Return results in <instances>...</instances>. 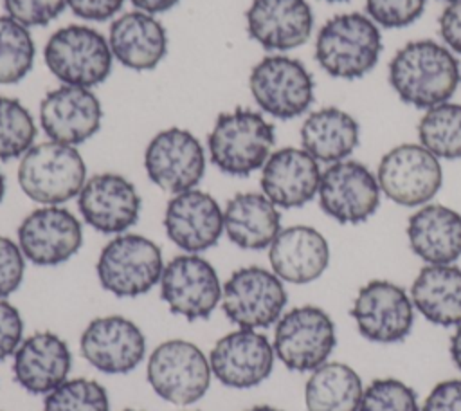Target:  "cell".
I'll list each match as a JSON object with an SVG mask.
<instances>
[{"instance_id": "1", "label": "cell", "mask_w": 461, "mask_h": 411, "mask_svg": "<svg viewBox=\"0 0 461 411\" xmlns=\"http://www.w3.org/2000/svg\"><path fill=\"white\" fill-rule=\"evenodd\" d=\"M459 63L441 43L414 40L405 43L389 63V83L400 99L416 108L447 103L459 85Z\"/></svg>"}, {"instance_id": "2", "label": "cell", "mask_w": 461, "mask_h": 411, "mask_svg": "<svg viewBox=\"0 0 461 411\" xmlns=\"http://www.w3.org/2000/svg\"><path fill=\"white\" fill-rule=\"evenodd\" d=\"M276 130L259 112L238 106L216 117L207 137L209 159L225 175L249 177L272 153Z\"/></svg>"}, {"instance_id": "3", "label": "cell", "mask_w": 461, "mask_h": 411, "mask_svg": "<svg viewBox=\"0 0 461 411\" xmlns=\"http://www.w3.org/2000/svg\"><path fill=\"white\" fill-rule=\"evenodd\" d=\"M382 52L378 25L366 14L344 13L317 32L315 59L333 78L358 79L371 72Z\"/></svg>"}, {"instance_id": "4", "label": "cell", "mask_w": 461, "mask_h": 411, "mask_svg": "<svg viewBox=\"0 0 461 411\" xmlns=\"http://www.w3.org/2000/svg\"><path fill=\"white\" fill-rule=\"evenodd\" d=\"M86 166L76 146L47 141L31 146L18 166V184L34 202L59 206L79 195Z\"/></svg>"}, {"instance_id": "5", "label": "cell", "mask_w": 461, "mask_h": 411, "mask_svg": "<svg viewBox=\"0 0 461 411\" xmlns=\"http://www.w3.org/2000/svg\"><path fill=\"white\" fill-rule=\"evenodd\" d=\"M47 68L63 85L92 88L112 72L108 40L88 25H67L50 34L43 49Z\"/></svg>"}, {"instance_id": "6", "label": "cell", "mask_w": 461, "mask_h": 411, "mask_svg": "<svg viewBox=\"0 0 461 411\" xmlns=\"http://www.w3.org/2000/svg\"><path fill=\"white\" fill-rule=\"evenodd\" d=\"M97 278L104 290L117 297H137L149 292L162 276L160 247L142 234L122 233L101 251Z\"/></svg>"}, {"instance_id": "7", "label": "cell", "mask_w": 461, "mask_h": 411, "mask_svg": "<svg viewBox=\"0 0 461 411\" xmlns=\"http://www.w3.org/2000/svg\"><path fill=\"white\" fill-rule=\"evenodd\" d=\"M146 377L160 398L176 406H189L207 393L212 370L196 344L171 339L151 352Z\"/></svg>"}, {"instance_id": "8", "label": "cell", "mask_w": 461, "mask_h": 411, "mask_svg": "<svg viewBox=\"0 0 461 411\" xmlns=\"http://www.w3.org/2000/svg\"><path fill=\"white\" fill-rule=\"evenodd\" d=\"M333 319L315 305L285 312L276 323L274 353L292 371H313L335 350Z\"/></svg>"}, {"instance_id": "9", "label": "cell", "mask_w": 461, "mask_h": 411, "mask_svg": "<svg viewBox=\"0 0 461 411\" xmlns=\"http://www.w3.org/2000/svg\"><path fill=\"white\" fill-rule=\"evenodd\" d=\"M288 296L283 279L258 265L234 270L221 290V308L238 328L259 330L276 324Z\"/></svg>"}, {"instance_id": "10", "label": "cell", "mask_w": 461, "mask_h": 411, "mask_svg": "<svg viewBox=\"0 0 461 411\" xmlns=\"http://www.w3.org/2000/svg\"><path fill=\"white\" fill-rule=\"evenodd\" d=\"M256 105L276 119H294L313 103V78L295 58L276 54L259 59L249 76Z\"/></svg>"}, {"instance_id": "11", "label": "cell", "mask_w": 461, "mask_h": 411, "mask_svg": "<svg viewBox=\"0 0 461 411\" xmlns=\"http://www.w3.org/2000/svg\"><path fill=\"white\" fill-rule=\"evenodd\" d=\"M380 191L398 206H425L439 191L443 169L439 159L421 144H400L389 150L376 171Z\"/></svg>"}, {"instance_id": "12", "label": "cell", "mask_w": 461, "mask_h": 411, "mask_svg": "<svg viewBox=\"0 0 461 411\" xmlns=\"http://www.w3.org/2000/svg\"><path fill=\"white\" fill-rule=\"evenodd\" d=\"M160 296L171 314L187 321L207 319L221 301V283L214 267L198 254H180L164 265Z\"/></svg>"}, {"instance_id": "13", "label": "cell", "mask_w": 461, "mask_h": 411, "mask_svg": "<svg viewBox=\"0 0 461 411\" xmlns=\"http://www.w3.org/2000/svg\"><path fill=\"white\" fill-rule=\"evenodd\" d=\"M349 314L360 335L380 344L403 341L414 324L411 296L387 279H373L360 287Z\"/></svg>"}, {"instance_id": "14", "label": "cell", "mask_w": 461, "mask_h": 411, "mask_svg": "<svg viewBox=\"0 0 461 411\" xmlns=\"http://www.w3.org/2000/svg\"><path fill=\"white\" fill-rule=\"evenodd\" d=\"M380 184L375 173L358 160L330 164L319 184L321 209L339 224H362L380 206Z\"/></svg>"}, {"instance_id": "15", "label": "cell", "mask_w": 461, "mask_h": 411, "mask_svg": "<svg viewBox=\"0 0 461 411\" xmlns=\"http://www.w3.org/2000/svg\"><path fill=\"white\" fill-rule=\"evenodd\" d=\"M148 178L167 193L194 189L205 173V151L200 141L184 128H166L146 146Z\"/></svg>"}, {"instance_id": "16", "label": "cell", "mask_w": 461, "mask_h": 411, "mask_svg": "<svg viewBox=\"0 0 461 411\" xmlns=\"http://www.w3.org/2000/svg\"><path fill=\"white\" fill-rule=\"evenodd\" d=\"M81 243V222L59 206L34 209L18 225V245L25 260L40 267H54L70 260Z\"/></svg>"}, {"instance_id": "17", "label": "cell", "mask_w": 461, "mask_h": 411, "mask_svg": "<svg viewBox=\"0 0 461 411\" xmlns=\"http://www.w3.org/2000/svg\"><path fill=\"white\" fill-rule=\"evenodd\" d=\"M274 346L258 330L238 328L216 341L209 353L212 375L229 388L247 389L261 384L274 368Z\"/></svg>"}, {"instance_id": "18", "label": "cell", "mask_w": 461, "mask_h": 411, "mask_svg": "<svg viewBox=\"0 0 461 411\" xmlns=\"http://www.w3.org/2000/svg\"><path fill=\"white\" fill-rule=\"evenodd\" d=\"M83 357L108 375L135 370L146 353L142 330L122 315L95 317L86 324L79 339Z\"/></svg>"}, {"instance_id": "19", "label": "cell", "mask_w": 461, "mask_h": 411, "mask_svg": "<svg viewBox=\"0 0 461 411\" xmlns=\"http://www.w3.org/2000/svg\"><path fill=\"white\" fill-rule=\"evenodd\" d=\"M83 220L103 234H122L137 224L140 196L137 187L119 173L90 177L77 195Z\"/></svg>"}, {"instance_id": "20", "label": "cell", "mask_w": 461, "mask_h": 411, "mask_svg": "<svg viewBox=\"0 0 461 411\" xmlns=\"http://www.w3.org/2000/svg\"><path fill=\"white\" fill-rule=\"evenodd\" d=\"M103 108L90 88L61 85L40 103V124L47 137L63 144H81L101 126Z\"/></svg>"}, {"instance_id": "21", "label": "cell", "mask_w": 461, "mask_h": 411, "mask_svg": "<svg viewBox=\"0 0 461 411\" xmlns=\"http://www.w3.org/2000/svg\"><path fill=\"white\" fill-rule=\"evenodd\" d=\"M164 229L176 247L198 254L218 243L223 233V211L209 193L187 189L167 202Z\"/></svg>"}, {"instance_id": "22", "label": "cell", "mask_w": 461, "mask_h": 411, "mask_svg": "<svg viewBox=\"0 0 461 411\" xmlns=\"http://www.w3.org/2000/svg\"><path fill=\"white\" fill-rule=\"evenodd\" d=\"M247 32L267 50H292L306 43L313 31V13L306 0H252Z\"/></svg>"}, {"instance_id": "23", "label": "cell", "mask_w": 461, "mask_h": 411, "mask_svg": "<svg viewBox=\"0 0 461 411\" xmlns=\"http://www.w3.org/2000/svg\"><path fill=\"white\" fill-rule=\"evenodd\" d=\"M319 162L303 148H281L261 168L263 195L277 207H303L319 193Z\"/></svg>"}, {"instance_id": "24", "label": "cell", "mask_w": 461, "mask_h": 411, "mask_svg": "<svg viewBox=\"0 0 461 411\" xmlns=\"http://www.w3.org/2000/svg\"><path fill=\"white\" fill-rule=\"evenodd\" d=\"M14 380L32 395H47L68 379L72 355L67 342L52 332L25 337L14 352Z\"/></svg>"}, {"instance_id": "25", "label": "cell", "mask_w": 461, "mask_h": 411, "mask_svg": "<svg viewBox=\"0 0 461 411\" xmlns=\"http://www.w3.org/2000/svg\"><path fill=\"white\" fill-rule=\"evenodd\" d=\"M272 272L283 281L304 285L322 276L330 263L326 238L310 225L281 229L268 247Z\"/></svg>"}, {"instance_id": "26", "label": "cell", "mask_w": 461, "mask_h": 411, "mask_svg": "<svg viewBox=\"0 0 461 411\" xmlns=\"http://www.w3.org/2000/svg\"><path fill=\"white\" fill-rule=\"evenodd\" d=\"M108 45L126 68L151 70L167 52V32L153 14L130 11L112 22Z\"/></svg>"}, {"instance_id": "27", "label": "cell", "mask_w": 461, "mask_h": 411, "mask_svg": "<svg viewBox=\"0 0 461 411\" xmlns=\"http://www.w3.org/2000/svg\"><path fill=\"white\" fill-rule=\"evenodd\" d=\"M407 238L427 265H448L461 258V215L441 204H425L409 216Z\"/></svg>"}, {"instance_id": "28", "label": "cell", "mask_w": 461, "mask_h": 411, "mask_svg": "<svg viewBox=\"0 0 461 411\" xmlns=\"http://www.w3.org/2000/svg\"><path fill=\"white\" fill-rule=\"evenodd\" d=\"M227 238L247 251L270 247L281 231V213L263 193H238L223 209Z\"/></svg>"}, {"instance_id": "29", "label": "cell", "mask_w": 461, "mask_h": 411, "mask_svg": "<svg viewBox=\"0 0 461 411\" xmlns=\"http://www.w3.org/2000/svg\"><path fill=\"white\" fill-rule=\"evenodd\" d=\"M414 308L432 324H461V269L448 265H425L412 281Z\"/></svg>"}, {"instance_id": "30", "label": "cell", "mask_w": 461, "mask_h": 411, "mask_svg": "<svg viewBox=\"0 0 461 411\" xmlns=\"http://www.w3.org/2000/svg\"><path fill=\"white\" fill-rule=\"evenodd\" d=\"M360 141L357 119L337 108L326 106L312 112L301 126V144L317 162L346 160Z\"/></svg>"}, {"instance_id": "31", "label": "cell", "mask_w": 461, "mask_h": 411, "mask_svg": "<svg viewBox=\"0 0 461 411\" xmlns=\"http://www.w3.org/2000/svg\"><path fill=\"white\" fill-rule=\"evenodd\" d=\"M362 395L360 375L344 362H324L304 386L308 411H358Z\"/></svg>"}, {"instance_id": "32", "label": "cell", "mask_w": 461, "mask_h": 411, "mask_svg": "<svg viewBox=\"0 0 461 411\" xmlns=\"http://www.w3.org/2000/svg\"><path fill=\"white\" fill-rule=\"evenodd\" d=\"M418 137L438 159H461V105L447 101L429 108L418 123Z\"/></svg>"}, {"instance_id": "33", "label": "cell", "mask_w": 461, "mask_h": 411, "mask_svg": "<svg viewBox=\"0 0 461 411\" xmlns=\"http://www.w3.org/2000/svg\"><path fill=\"white\" fill-rule=\"evenodd\" d=\"M36 45L29 27L0 16V85H14L22 81L32 68Z\"/></svg>"}, {"instance_id": "34", "label": "cell", "mask_w": 461, "mask_h": 411, "mask_svg": "<svg viewBox=\"0 0 461 411\" xmlns=\"http://www.w3.org/2000/svg\"><path fill=\"white\" fill-rule=\"evenodd\" d=\"M36 123L18 99L0 96V160L22 157L36 139Z\"/></svg>"}, {"instance_id": "35", "label": "cell", "mask_w": 461, "mask_h": 411, "mask_svg": "<svg viewBox=\"0 0 461 411\" xmlns=\"http://www.w3.org/2000/svg\"><path fill=\"white\" fill-rule=\"evenodd\" d=\"M43 411H110L104 386L92 379H67L45 395Z\"/></svg>"}, {"instance_id": "36", "label": "cell", "mask_w": 461, "mask_h": 411, "mask_svg": "<svg viewBox=\"0 0 461 411\" xmlns=\"http://www.w3.org/2000/svg\"><path fill=\"white\" fill-rule=\"evenodd\" d=\"M358 411H421L416 391L398 379H376L362 395Z\"/></svg>"}, {"instance_id": "37", "label": "cell", "mask_w": 461, "mask_h": 411, "mask_svg": "<svg viewBox=\"0 0 461 411\" xmlns=\"http://www.w3.org/2000/svg\"><path fill=\"white\" fill-rule=\"evenodd\" d=\"M427 0H366L367 16L380 27L402 29L414 23Z\"/></svg>"}, {"instance_id": "38", "label": "cell", "mask_w": 461, "mask_h": 411, "mask_svg": "<svg viewBox=\"0 0 461 411\" xmlns=\"http://www.w3.org/2000/svg\"><path fill=\"white\" fill-rule=\"evenodd\" d=\"M67 7V0H4L7 16L25 27H45Z\"/></svg>"}, {"instance_id": "39", "label": "cell", "mask_w": 461, "mask_h": 411, "mask_svg": "<svg viewBox=\"0 0 461 411\" xmlns=\"http://www.w3.org/2000/svg\"><path fill=\"white\" fill-rule=\"evenodd\" d=\"M25 256L16 242L0 234V299H5L23 281Z\"/></svg>"}, {"instance_id": "40", "label": "cell", "mask_w": 461, "mask_h": 411, "mask_svg": "<svg viewBox=\"0 0 461 411\" xmlns=\"http://www.w3.org/2000/svg\"><path fill=\"white\" fill-rule=\"evenodd\" d=\"M23 341V319L14 305L0 299V361L14 355Z\"/></svg>"}, {"instance_id": "41", "label": "cell", "mask_w": 461, "mask_h": 411, "mask_svg": "<svg viewBox=\"0 0 461 411\" xmlns=\"http://www.w3.org/2000/svg\"><path fill=\"white\" fill-rule=\"evenodd\" d=\"M421 411H461V379L438 382L427 395Z\"/></svg>"}, {"instance_id": "42", "label": "cell", "mask_w": 461, "mask_h": 411, "mask_svg": "<svg viewBox=\"0 0 461 411\" xmlns=\"http://www.w3.org/2000/svg\"><path fill=\"white\" fill-rule=\"evenodd\" d=\"M122 4L124 0H67V5L76 16L90 22H104L115 16Z\"/></svg>"}, {"instance_id": "43", "label": "cell", "mask_w": 461, "mask_h": 411, "mask_svg": "<svg viewBox=\"0 0 461 411\" xmlns=\"http://www.w3.org/2000/svg\"><path fill=\"white\" fill-rule=\"evenodd\" d=\"M439 34L448 49L461 54V0L448 2L439 16Z\"/></svg>"}, {"instance_id": "44", "label": "cell", "mask_w": 461, "mask_h": 411, "mask_svg": "<svg viewBox=\"0 0 461 411\" xmlns=\"http://www.w3.org/2000/svg\"><path fill=\"white\" fill-rule=\"evenodd\" d=\"M137 11H144L148 14H157V13H166L171 7H175L180 0H130Z\"/></svg>"}, {"instance_id": "45", "label": "cell", "mask_w": 461, "mask_h": 411, "mask_svg": "<svg viewBox=\"0 0 461 411\" xmlns=\"http://www.w3.org/2000/svg\"><path fill=\"white\" fill-rule=\"evenodd\" d=\"M450 357L456 368L461 371V324H457L456 332L450 337Z\"/></svg>"}, {"instance_id": "46", "label": "cell", "mask_w": 461, "mask_h": 411, "mask_svg": "<svg viewBox=\"0 0 461 411\" xmlns=\"http://www.w3.org/2000/svg\"><path fill=\"white\" fill-rule=\"evenodd\" d=\"M247 411H281V409L272 407V406H254V407H250Z\"/></svg>"}, {"instance_id": "47", "label": "cell", "mask_w": 461, "mask_h": 411, "mask_svg": "<svg viewBox=\"0 0 461 411\" xmlns=\"http://www.w3.org/2000/svg\"><path fill=\"white\" fill-rule=\"evenodd\" d=\"M4 195H5V178H4V173L0 171V202L4 200Z\"/></svg>"}, {"instance_id": "48", "label": "cell", "mask_w": 461, "mask_h": 411, "mask_svg": "<svg viewBox=\"0 0 461 411\" xmlns=\"http://www.w3.org/2000/svg\"><path fill=\"white\" fill-rule=\"evenodd\" d=\"M326 2H346V0H326Z\"/></svg>"}, {"instance_id": "49", "label": "cell", "mask_w": 461, "mask_h": 411, "mask_svg": "<svg viewBox=\"0 0 461 411\" xmlns=\"http://www.w3.org/2000/svg\"><path fill=\"white\" fill-rule=\"evenodd\" d=\"M122 411H140V409H122Z\"/></svg>"}, {"instance_id": "50", "label": "cell", "mask_w": 461, "mask_h": 411, "mask_svg": "<svg viewBox=\"0 0 461 411\" xmlns=\"http://www.w3.org/2000/svg\"><path fill=\"white\" fill-rule=\"evenodd\" d=\"M445 2H454V0H445Z\"/></svg>"}]
</instances>
